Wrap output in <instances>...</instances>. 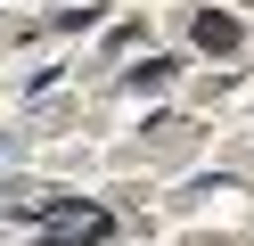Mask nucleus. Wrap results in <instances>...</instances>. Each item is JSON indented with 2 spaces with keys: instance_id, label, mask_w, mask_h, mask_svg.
Segmentation results:
<instances>
[{
  "instance_id": "f257e3e1",
  "label": "nucleus",
  "mask_w": 254,
  "mask_h": 246,
  "mask_svg": "<svg viewBox=\"0 0 254 246\" xmlns=\"http://www.w3.org/2000/svg\"><path fill=\"white\" fill-rule=\"evenodd\" d=\"M0 213H25V222H41V238H58V246H99V238H115V213L107 205H82V197H50V189H0Z\"/></svg>"
}]
</instances>
